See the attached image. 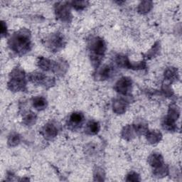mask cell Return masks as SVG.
Instances as JSON below:
<instances>
[{
    "instance_id": "6da1fadb",
    "label": "cell",
    "mask_w": 182,
    "mask_h": 182,
    "mask_svg": "<svg viewBox=\"0 0 182 182\" xmlns=\"http://www.w3.org/2000/svg\"><path fill=\"white\" fill-rule=\"evenodd\" d=\"M11 47L15 51L24 53L29 49V39L26 35L18 34L14 36L12 39H11Z\"/></svg>"
},
{
    "instance_id": "7a4b0ae2",
    "label": "cell",
    "mask_w": 182,
    "mask_h": 182,
    "mask_svg": "<svg viewBox=\"0 0 182 182\" xmlns=\"http://www.w3.org/2000/svg\"><path fill=\"white\" fill-rule=\"evenodd\" d=\"M83 120V115L81 113H73L70 117V121L73 124L79 125Z\"/></svg>"
},
{
    "instance_id": "3957f363",
    "label": "cell",
    "mask_w": 182,
    "mask_h": 182,
    "mask_svg": "<svg viewBox=\"0 0 182 182\" xmlns=\"http://www.w3.org/2000/svg\"><path fill=\"white\" fill-rule=\"evenodd\" d=\"M46 105V101L43 97L36 98L34 101V106H35L37 109L45 108Z\"/></svg>"
},
{
    "instance_id": "277c9868",
    "label": "cell",
    "mask_w": 182,
    "mask_h": 182,
    "mask_svg": "<svg viewBox=\"0 0 182 182\" xmlns=\"http://www.w3.org/2000/svg\"><path fill=\"white\" fill-rule=\"evenodd\" d=\"M90 127V130L91 132V133L93 134H95L97 133L99 130V125L96 122H93L89 125Z\"/></svg>"
}]
</instances>
